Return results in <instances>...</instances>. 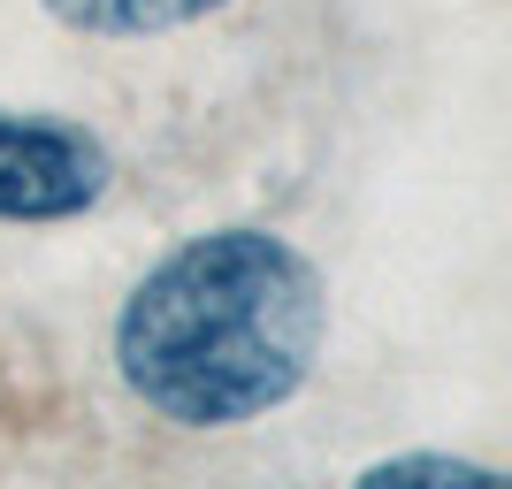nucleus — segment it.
Returning a JSON list of instances; mask_svg holds the SVG:
<instances>
[{
    "label": "nucleus",
    "instance_id": "obj_1",
    "mask_svg": "<svg viewBox=\"0 0 512 489\" xmlns=\"http://www.w3.org/2000/svg\"><path fill=\"white\" fill-rule=\"evenodd\" d=\"M329 291L291 237L214 230L176 245L115 321V367L176 428H230L314 375Z\"/></svg>",
    "mask_w": 512,
    "mask_h": 489
},
{
    "label": "nucleus",
    "instance_id": "obj_2",
    "mask_svg": "<svg viewBox=\"0 0 512 489\" xmlns=\"http://www.w3.org/2000/svg\"><path fill=\"white\" fill-rule=\"evenodd\" d=\"M107 192V146L77 123L0 107V222H62Z\"/></svg>",
    "mask_w": 512,
    "mask_h": 489
},
{
    "label": "nucleus",
    "instance_id": "obj_3",
    "mask_svg": "<svg viewBox=\"0 0 512 489\" xmlns=\"http://www.w3.org/2000/svg\"><path fill=\"white\" fill-rule=\"evenodd\" d=\"M222 0H46V16L69 23V31H92V39H146V31H176V23H199Z\"/></svg>",
    "mask_w": 512,
    "mask_h": 489
},
{
    "label": "nucleus",
    "instance_id": "obj_4",
    "mask_svg": "<svg viewBox=\"0 0 512 489\" xmlns=\"http://www.w3.org/2000/svg\"><path fill=\"white\" fill-rule=\"evenodd\" d=\"M360 489H505V474H497V467H474V459L413 451V459H383V467H367Z\"/></svg>",
    "mask_w": 512,
    "mask_h": 489
}]
</instances>
